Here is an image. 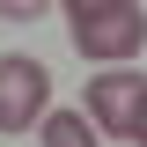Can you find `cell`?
Segmentation results:
<instances>
[{"mask_svg": "<svg viewBox=\"0 0 147 147\" xmlns=\"http://www.w3.org/2000/svg\"><path fill=\"white\" fill-rule=\"evenodd\" d=\"M66 22H74L81 59H103V66H118V59H132L147 44L140 0H66Z\"/></svg>", "mask_w": 147, "mask_h": 147, "instance_id": "cell-1", "label": "cell"}, {"mask_svg": "<svg viewBox=\"0 0 147 147\" xmlns=\"http://www.w3.org/2000/svg\"><path fill=\"white\" fill-rule=\"evenodd\" d=\"M44 110H52V74L37 66V59L7 52V59H0V132L44 125Z\"/></svg>", "mask_w": 147, "mask_h": 147, "instance_id": "cell-2", "label": "cell"}, {"mask_svg": "<svg viewBox=\"0 0 147 147\" xmlns=\"http://www.w3.org/2000/svg\"><path fill=\"white\" fill-rule=\"evenodd\" d=\"M140 103H147V74H125L110 66L88 81V118L96 132H118V140H132V125H140Z\"/></svg>", "mask_w": 147, "mask_h": 147, "instance_id": "cell-3", "label": "cell"}, {"mask_svg": "<svg viewBox=\"0 0 147 147\" xmlns=\"http://www.w3.org/2000/svg\"><path fill=\"white\" fill-rule=\"evenodd\" d=\"M44 147H96L88 110H44Z\"/></svg>", "mask_w": 147, "mask_h": 147, "instance_id": "cell-4", "label": "cell"}, {"mask_svg": "<svg viewBox=\"0 0 147 147\" xmlns=\"http://www.w3.org/2000/svg\"><path fill=\"white\" fill-rule=\"evenodd\" d=\"M44 7H52V0H0V15H7V22H37Z\"/></svg>", "mask_w": 147, "mask_h": 147, "instance_id": "cell-5", "label": "cell"}, {"mask_svg": "<svg viewBox=\"0 0 147 147\" xmlns=\"http://www.w3.org/2000/svg\"><path fill=\"white\" fill-rule=\"evenodd\" d=\"M132 140H140V147H147V103H140V125H132Z\"/></svg>", "mask_w": 147, "mask_h": 147, "instance_id": "cell-6", "label": "cell"}]
</instances>
